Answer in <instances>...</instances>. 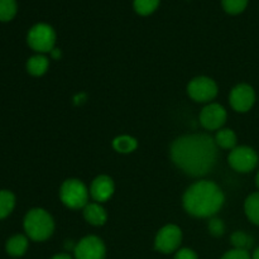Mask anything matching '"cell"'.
<instances>
[{"label": "cell", "instance_id": "cell-1", "mask_svg": "<svg viewBox=\"0 0 259 259\" xmlns=\"http://www.w3.org/2000/svg\"><path fill=\"white\" fill-rule=\"evenodd\" d=\"M215 139L207 134H187L177 138L171 146V158L180 169L190 176L209 174L218 156Z\"/></svg>", "mask_w": 259, "mask_h": 259}, {"label": "cell", "instance_id": "cell-2", "mask_svg": "<svg viewBox=\"0 0 259 259\" xmlns=\"http://www.w3.org/2000/svg\"><path fill=\"white\" fill-rule=\"evenodd\" d=\"M182 201L185 210L192 217L210 218L224 205V194L214 182L197 181L187 189Z\"/></svg>", "mask_w": 259, "mask_h": 259}, {"label": "cell", "instance_id": "cell-3", "mask_svg": "<svg viewBox=\"0 0 259 259\" xmlns=\"http://www.w3.org/2000/svg\"><path fill=\"white\" fill-rule=\"evenodd\" d=\"M23 227L29 239L34 242H45L53 234L55 222L46 210L37 207L27 212Z\"/></svg>", "mask_w": 259, "mask_h": 259}, {"label": "cell", "instance_id": "cell-4", "mask_svg": "<svg viewBox=\"0 0 259 259\" xmlns=\"http://www.w3.org/2000/svg\"><path fill=\"white\" fill-rule=\"evenodd\" d=\"M61 201L73 210L83 209L89 204V190L80 180H66L60 190Z\"/></svg>", "mask_w": 259, "mask_h": 259}, {"label": "cell", "instance_id": "cell-5", "mask_svg": "<svg viewBox=\"0 0 259 259\" xmlns=\"http://www.w3.org/2000/svg\"><path fill=\"white\" fill-rule=\"evenodd\" d=\"M27 42L28 46L39 55L52 52V50H55L56 33L50 24L38 23L33 25L28 32Z\"/></svg>", "mask_w": 259, "mask_h": 259}, {"label": "cell", "instance_id": "cell-6", "mask_svg": "<svg viewBox=\"0 0 259 259\" xmlns=\"http://www.w3.org/2000/svg\"><path fill=\"white\" fill-rule=\"evenodd\" d=\"M228 161L233 169H235L237 172H242V174H248L257 167L258 154L250 147H235L230 152Z\"/></svg>", "mask_w": 259, "mask_h": 259}, {"label": "cell", "instance_id": "cell-7", "mask_svg": "<svg viewBox=\"0 0 259 259\" xmlns=\"http://www.w3.org/2000/svg\"><path fill=\"white\" fill-rule=\"evenodd\" d=\"M187 93L192 100L197 103H209L218 95V85L206 76H199L190 81Z\"/></svg>", "mask_w": 259, "mask_h": 259}, {"label": "cell", "instance_id": "cell-8", "mask_svg": "<svg viewBox=\"0 0 259 259\" xmlns=\"http://www.w3.org/2000/svg\"><path fill=\"white\" fill-rule=\"evenodd\" d=\"M182 242V232L177 225L168 224L162 228L156 235L154 248L158 252L168 254L179 249Z\"/></svg>", "mask_w": 259, "mask_h": 259}, {"label": "cell", "instance_id": "cell-9", "mask_svg": "<svg viewBox=\"0 0 259 259\" xmlns=\"http://www.w3.org/2000/svg\"><path fill=\"white\" fill-rule=\"evenodd\" d=\"M105 253L106 249L103 240L95 235L82 238L73 249L75 259H104Z\"/></svg>", "mask_w": 259, "mask_h": 259}, {"label": "cell", "instance_id": "cell-10", "mask_svg": "<svg viewBox=\"0 0 259 259\" xmlns=\"http://www.w3.org/2000/svg\"><path fill=\"white\" fill-rule=\"evenodd\" d=\"M232 108L238 113H247L255 103V93L252 86L239 83L232 90L229 96Z\"/></svg>", "mask_w": 259, "mask_h": 259}, {"label": "cell", "instance_id": "cell-11", "mask_svg": "<svg viewBox=\"0 0 259 259\" xmlns=\"http://www.w3.org/2000/svg\"><path fill=\"white\" fill-rule=\"evenodd\" d=\"M227 110L220 104H209L200 113V123L207 131H219L227 121Z\"/></svg>", "mask_w": 259, "mask_h": 259}, {"label": "cell", "instance_id": "cell-12", "mask_svg": "<svg viewBox=\"0 0 259 259\" xmlns=\"http://www.w3.org/2000/svg\"><path fill=\"white\" fill-rule=\"evenodd\" d=\"M114 190H115V186H114L113 180L109 176L101 175V176L96 177L91 184L90 194L93 199L100 204V202L108 201L113 196Z\"/></svg>", "mask_w": 259, "mask_h": 259}, {"label": "cell", "instance_id": "cell-13", "mask_svg": "<svg viewBox=\"0 0 259 259\" xmlns=\"http://www.w3.org/2000/svg\"><path fill=\"white\" fill-rule=\"evenodd\" d=\"M83 218L89 224L94 227H100L105 224L108 215H106L105 209L99 202H91L83 207Z\"/></svg>", "mask_w": 259, "mask_h": 259}, {"label": "cell", "instance_id": "cell-14", "mask_svg": "<svg viewBox=\"0 0 259 259\" xmlns=\"http://www.w3.org/2000/svg\"><path fill=\"white\" fill-rule=\"evenodd\" d=\"M7 253L12 257H22L28 249V238L25 235L17 234L9 238L7 242Z\"/></svg>", "mask_w": 259, "mask_h": 259}, {"label": "cell", "instance_id": "cell-15", "mask_svg": "<svg viewBox=\"0 0 259 259\" xmlns=\"http://www.w3.org/2000/svg\"><path fill=\"white\" fill-rule=\"evenodd\" d=\"M50 61L46 56L35 55L28 60L27 62V71L32 76H42L47 72Z\"/></svg>", "mask_w": 259, "mask_h": 259}, {"label": "cell", "instance_id": "cell-16", "mask_svg": "<svg viewBox=\"0 0 259 259\" xmlns=\"http://www.w3.org/2000/svg\"><path fill=\"white\" fill-rule=\"evenodd\" d=\"M215 143L224 149H234L237 146V134L232 129H219L215 136Z\"/></svg>", "mask_w": 259, "mask_h": 259}, {"label": "cell", "instance_id": "cell-17", "mask_svg": "<svg viewBox=\"0 0 259 259\" xmlns=\"http://www.w3.org/2000/svg\"><path fill=\"white\" fill-rule=\"evenodd\" d=\"M15 207V196L9 190H0V220L12 214Z\"/></svg>", "mask_w": 259, "mask_h": 259}, {"label": "cell", "instance_id": "cell-18", "mask_svg": "<svg viewBox=\"0 0 259 259\" xmlns=\"http://www.w3.org/2000/svg\"><path fill=\"white\" fill-rule=\"evenodd\" d=\"M245 215L253 224L259 225V192L249 195L244 204Z\"/></svg>", "mask_w": 259, "mask_h": 259}, {"label": "cell", "instance_id": "cell-19", "mask_svg": "<svg viewBox=\"0 0 259 259\" xmlns=\"http://www.w3.org/2000/svg\"><path fill=\"white\" fill-rule=\"evenodd\" d=\"M137 143L136 139L131 136H120V137H116L115 139L113 141V147L116 152L119 153H131V152L136 151Z\"/></svg>", "mask_w": 259, "mask_h": 259}, {"label": "cell", "instance_id": "cell-20", "mask_svg": "<svg viewBox=\"0 0 259 259\" xmlns=\"http://www.w3.org/2000/svg\"><path fill=\"white\" fill-rule=\"evenodd\" d=\"M230 240H232V244L234 245L235 249L248 250V252H249L250 248L253 247V243H254L253 238L244 232L233 233Z\"/></svg>", "mask_w": 259, "mask_h": 259}, {"label": "cell", "instance_id": "cell-21", "mask_svg": "<svg viewBox=\"0 0 259 259\" xmlns=\"http://www.w3.org/2000/svg\"><path fill=\"white\" fill-rule=\"evenodd\" d=\"M17 14L15 0H0V22H9Z\"/></svg>", "mask_w": 259, "mask_h": 259}, {"label": "cell", "instance_id": "cell-22", "mask_svg": "<svg viewBox=\"0 0 259 259\" xmlns=\"http://www.w3.org/2000/svg\"><path fill=\"white\" fill-rule=\"evenodd\" d=\"M158 5L159 0H134L133 2L134 10L143 17L152 14L158 8Z\"/></svg>", "mask_w": 259, "mask_h": 259}, {"label": "cell", "instance_id": "cell-23", "mask_svg": "<svg viewBox=\"0 0 259 259\" xmlns=\"http://www.w3.org/2000/svg\"><path fill=\"white\" fill-rule=\"evenodd\" d=\"M222 4L228 14L237 15L244 12L248 5V0H222Z\"/></svg>", "mask_w": 259, "mask_h": 259}, {"label": "cell", "instance_id": "cell-24", "mask_svg": "<svg viewBox=\"0 0 259 259\" xmlns=\"http://www.w3.org/2000/svg\"><path fill=\"white\" fill-rule=\"evenodd\" d=\"M209 232L214 237H220L225 233V225L220 219H211L209 222Z\"/></svg>", "mask_w": 259, "mask_h": 259}, {"label": "cell", "instance_id": "cell-25", "mask_svg": "<svg viewBox=\"0 0 259 259\" xmlns=\"http://www.w3.org/2000/svg\"><path fill=\"white\" fill-rule=\"evenodd\" d=\"M222 259H252L249 252L248 250H242V249H232L229 252L225 253L223 255Z\"/></svg>", "mask_w": 259, "mask_h": 259}, {"label": "cell", "instance_id": "cell-26", "mask_svg": "<svg viewBox=\"0 0 259 259\" xmlns=\"http://www.w3.org/2000/svg\"><path fill=\"white\" fill-rule=\"evenodd\" d=\"M175 259H199L196 253L194 250L189 249V248H182V249L177 250Z\"/></svg>", "mask_w": 259, "mask_h": 259}, {"label": "cell", "instance_id": "cell-27", "mask_svg": "<svg viewBox=\"0 0 259 259\" xmlns=\"http://www.w3.org/2000/svg\"><path fill=\"white\" fill-rule=\"evenodd\" d=\"M51 259H72L70 254L67 253H60V254H56L55 257H52Z\"/></svg>", "mask_w": 259, "mask_h": 259}, {"label": "cell", "instance_id": "cell-28", "mask_svg": "<svg viewBox=\"0 0 259 259\" xmlns=\"http://www.w3.org/2000/svg\"><path fill=\"white\" fill-rule=\"evenodd\" d=\"M51 55H52V57L55 58V60H58V58L61 57V52H60V50H57V48H55V50H52V52H51Z\"/></svg>", "mask_w": 259, "mask_h": 259}, {"label": "cell", "instance_id": "cell-29", "mask_svg": "<svg viewBox=\"0 0 259 259\" xmlns=\"http://www.w3.org/2000/svg\"><path fill=\"white\" fill-rule=\"evenodd\" d=\"M252 259H259V247L257 248V249L254 250V253H253Z\"/></svg>", "mask_w": 259, "mask_h": 259}, {"label": "cell", "instance_id": "cell-30", "mask_svg": "<svg viewBox=\"0 0 259 259\" xmlns=\"http://www.w3.org/2000/svg\"><path fill=\"white\" fill-rule=\"evenodd\" d=\"M255 185H257V187L259 189V171H258L257 176H255Z\"/></svg>", "mask_w": 259, "mask_h": 259}]
</instances>
